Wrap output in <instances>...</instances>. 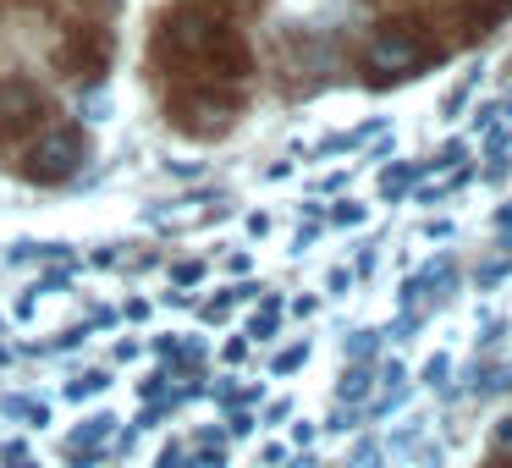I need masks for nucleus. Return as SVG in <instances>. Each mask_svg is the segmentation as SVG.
Instances as JSON below:
<instances>
[{
  "label": "nucleus",
  "instance_id": "obj_1",
  "mask_svg": "<svg viewBox=\"0 0 512 468\" xmlns=\"http://www.w3.org/2000/svg\"><path fill=\"white\" fill-rule=\"evenodd\" d=\"M171 50H177L188 67H204L210 78H243L248 72V50L237 39V28H226L221 17H204V12H182L171 17Z\"/></svg>",
  "mask_w": 512,
  "mask_h": 468
},
{
  "label": "nucleus",
  "instance_id": "obj_2",
  "mask_svg": "<svg viewBox=\"0 0 512 468\" xmlns=\"http://www.w3.org/2000/svg\"><path fill=\"white\" fill-rule=\"evenodd\" d=\"M435 56H441V45H430V39L419 34V23H386L369 39L364 67L375 72V78H413V72L430 67Z\"/></svg>",
  "mask_w": 512,
  "mask_h": 468
},
{
  "label": "nucleus",
  "instance_id": "obj_3",
  "mask_svg": "<svg viewBox=\"0 0 512 468\" xmlns=\"http://www.w3.org/2000/svg\"><path fill=\"white\" fill-rule=\"evenodd\" d=\"M78 160H83V138L72 133H45V138H34V144H28V155H23V171L34 182H61V177H72V171H78Z\"/></svg>",
  "mask_w": 512,
  "mask_h": 468
},
{
  "label": "nucleus",
  "instance_id": "obj_4",
  "mask_svg": "<svg viewBox=\"0 0 512 468\" xmlns=\"http://www.w3.org/2000/svg\"><path fill=\"white\" fill-rule=\"evenodd\" d=\"M45 116H50V100L39 83H28V78L0 83V133H39Z\"/></svg>",
  "mask_w": 512,
  "mask_h": 468
},
{
  "label": "nucleus",
  "instance_id": "obj_5",
  "mask_svg": "<svg viewBox=\"0 0 512 468\" xmlns=\"http://www.w3.org/2000/svg\"><path fill=\"white\" fill-rule=\"evenodd\" d=\"M479 72H485V67H474V72H468V78L452 89V94H446V116H457V111H463V100H468V89L479 83Z\"/></svg>",
  "mask_w": 512,
  "mask_h": 468
},
{
  "label": "nucleus",
  "instance_id": "obj_6",
  "mask_svg": "<svg viewBox=\"0 0 512 468\" xmlns=\"http://www.w3.org/2000/svg\"><path fill=\"white\" fill-rule=\"evenodd\" d=\"M501 276H507V259H496V265H485V270H479V287H496Z\"/></svg>",
  "mask_w": 512,
  "mask_h": 468
},
{
  "label": "nucleus",
  "instance_id": "obj_7",
  "mask_svg": "<svg viewBox=\"0 0 512 468\" xmlns=\"http://www.w3.org/2000/svg\"><path fill=\"white\" fill-rule=\"evenodd\" d=\"M446 369H452L446 358H430V369H424V380H430V386H441V380H446Z\"/></svg>",
  "mask_w": 512,
  "mask_h": 468
},
{
  "label": "nucleus",
  "instance_id": "obj_8",
  "mask_svg": "<svg viewBox=\"0 0 512 468\" xmlns=\"http://www.w3.org/2000/svg\"><path fill=\"white\" fill-rule=\"evenodd\" d=\"M490 468H512V463H507V457H501V452H496V463H490Z\"/></svg>",
  "mask_w": 512,
  "mask_h": 468
}]
</instances>
